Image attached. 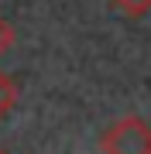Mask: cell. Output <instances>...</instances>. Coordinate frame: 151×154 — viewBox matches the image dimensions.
I'll list each match as a JSON object with an SVG mask.
<instances>
[{
    "instance_id": "obj_1",
    "label": "cell",
    "mask_w": 151,
    "mask_h": 154,
    "mask_svg": "<svg viewBox=\"0 0 151 154\" xmlns=\"http://www.w3.org/2000/svg\"><path fill=\"white\" fill-rule=\"evenodd\" d=\"M103 154H151V127L141 116H120L100 134Z\"/></svg>"
},
{
    "instance_id": "obj_2",
    "label": "cell",
    "mask_w": 151,
    "mask_h": 154,
    "mask_svg": "<svg viewBox=\"0 0 151 154\" xmlns=\"http://www.w3.org/2000/svg\"><path fill=\"white\" fill-rule=\"evenodd\" d=\"M14 103H17V86H14V79L7 72H0V116L11 113Z\"/></svg>"
},
{
    "instance_id": "obj_3",
    "label": "cell",
    "mask_w": 151,
    "mask_h": 154,
    "mask_svg": "<svg viewBox=\"0 0 151 154\" xmlns=\"http://www.w3.org/2000/svg\"><path fill=\"white\" fill-rule=\"evenodd\" d=\"M113 7L124 14H131V17H144L151 11V0H113Z\"/></svg>"
},
{
    "instance_id": "obj_4",
    "label": "cell",
    "mask_w": 151,
    "mask_h": 154,
    "mask_svg": "<svg viewBox=\"0 0 151 154\" xmlns=\"http://www.w3.org/2000/svg\"><path fill=\"white\" fill-rule=\"evenodd\" d=\"M11 45H14V28L0 17V58L7 55V48H11Z\"/></svg>"
},
{
    "instance_id": "obj_5",
    "label": "cell",
    "mask_w": 151,
    "mask_h": 154,
    "mask_svg": "<svg viewBox=\"0 0 151 154\" xmlns=\"http://www.w3.org/2000/svg\"><path fill=\"white\" fill-rule=\"evenodd\" d=\"M0 154H7V151H0Z\"/></svg>"
}]
</instances>
